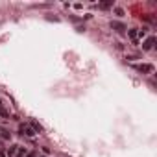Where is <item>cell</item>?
Wrapping results in <instances>:
<instances>
[{"label":"cell","mask_w":157,"mask_h":157,"mask_svg":"<svg viewBox=\"0 0 157 157\" xmlns=\"http://www.w3.org/2000/svg\"><path fill=\"white\" fill-rule=\"evenodd\" d=\"M139 70H140V72H151L153 67H151V65H139Z\"/></svg>","instance_id":"obj_5"},{"label":"cell","mask_w":157,"mask_h":157,"mask_svg":"<svg viewBox=\"0 0 157 157\" xmlns=\"http://www.w3.org/2000/svg\"><path fill=\"white\" fill-rule=\"evenodd\" d=\"M21 133L26 135V137H33V135H35V131H33L32 126H21Z\"/></svg>","instance_id":"obj_2"},{"label":"cell","mask_w":157,"mask_h":157,"mask_svg":"<svg viewBox=\"0 0 157 157\" xmlns=\"http://www.w3.org/2000/svg\"><path fill=\"white\" fill-rule=\"evenodd\" d=\"M111 26H113L117 32H124V30H126V26H124V24H120V22H111Z\"/></svg>","instance_id":"obj_4"},{"label":"cell","mask_w":157,"mask_h":157,"mask_svg":"<svg viewBox=\"0 0 157 157\" xmlns=\"http://www.w3.org/2000/svg\"><path fill=\"white\" fill-rule=\"evenodd\" d=\"M32 128H33V131H35V133H41V131H43V126H41V124H37V122H32Z\"/></svg>","instance_id":"obj_6"},{"label":"cell","mask_w":157,"mask_h":157,"mask_svg":"<svg viewBox=\"0 0 157 157\" xmlns=\"http://www.w3.org/2000/svg\"><path fill=\"white\" fill-rule=\"evenodd\" d=\"M19 150H21V148H19L17 144H13V146H11V148L8 150V157H15V155L19 153Z\"/></svg>","instance_id":"obj_3"},{"label":"cell","mask_w":157,"mask_h":157,"mask_svg":"<svg viewBox=\"0 0 157 157\" xmlns=\"http://www.w3.org/2000/svg\"><path fill=\"white\" fill-rule=\"evenodd\" d=\"M129 35H131V39H133V41L137 39V32H135V30H129Z\"/></svg>","instance_id":"obj_8"},{"label":"cell","mask_w":157,"mask_h":157,"mask_svg":"<svg viewBox=\"0 0 157 157\" xmlns=\"http://www.w3.org/2000/svg\"><path fill=\"white\" fill-rule=\"evenodd\" d=\"M115 13H117L118 17H122V15H124V10H120V8H115Z\"/></svg>","instance_id":"obj_7"},{"label":"cell","mask_w":157,"mask_h":157,"mask_svg":"<svg viewBox=\"0 0 157 157\" xmlns=\"http://www.w3.org/2000/svg\"><path fill=\"white\" fill-rule=\"evenodd\" d=\"M153 46H155V37H148V39H146V41L142 43V50H144V52L151 50Z\"/></svg>","instance_id":"obj_1"}]
</instances>
